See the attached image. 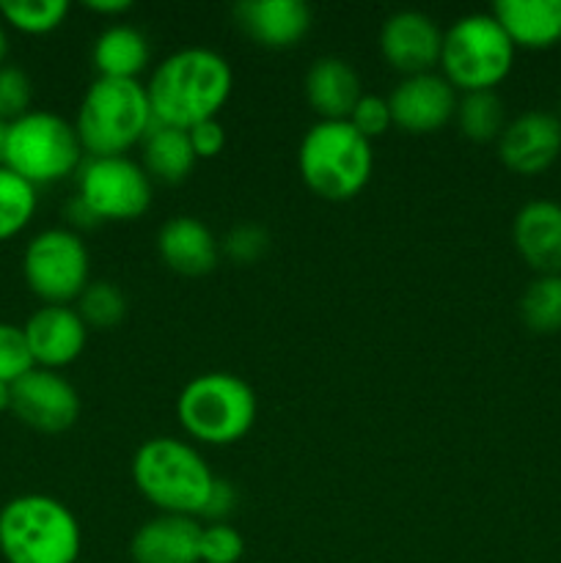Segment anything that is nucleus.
Returning a JSON list of instances; mask_svg holds the SVG:
<instances>
[{
  "instance_id": "1",
  "label": "nucleus",
  "mask_w": 561,
  "mask_h": 563,
  "mask_svg": "<svg viewBox=\"0 0 561 563\" xmlns=\"http://www.w3.org/2000/svg\"><path fill=\"white\" fill-rule=\"evenodd\" d=\"M234 91V71L220 53L209 47L176 49L148 77V104L157 124L193 130L218 119Z\"/></svg>"
},
{
  "instance_id": "2",
  "label": "nucleus",
  "mask_w": 561,
  "mask_h": 563,
  "mask_svg": "<svg viewBox=\"0 0 561 563\" xmlns=\"http://www.w3.org/2000/svg\"><path fill=\"white\" fill-rule=\"evenodd\" d=\"M132 482L160 515L201 517L215 473L193 443L179 438H148L132 456Z\"/></svg>"
},
{
  "instance_id": "3",
  "label": "nucleus",
  "mask_w": 561,
  "mask_h": 563,
  "mask_svg": "<svg viewBox=\"0 0 561 563\" xmlns=\"http://www.w3.org/2000/svg\"><path fill=\"white\" fill-rule=\"evenodd\" d=\"M82 531L64 500L16 495L0 509V555L6 563H77Z\"/></svg>"
},
{
  "instance_id": "4",
  "label": "nucleus",
  "mask_w": 561,
  "mask_h": 563,
  "mask_svg": "<svg viewBox=\"0 0 561 563\" xmlns=\"http://www.w3.org/2000/svg\"><path fill=\"white\" fill-rule=\"evenodd\" d=\"M72 124L86 157H127L154 124L146 86L141 80L97 77Z\"/></svg>"
},
{
  "instance_id": "5",
  "label": "nucleus",
  "mask_w": 561,
  "mask_h": 563,
  "mask_svg": "<svg viewBox=\"0 0 561 563\" xmlns=\"http://www.w3.org/2000/svg\"><path fill=\"white\" fill-rule=\"evenodd\" d=\"M297 170L314 196L350 201L372 181L374 148L350 121H317L297 148Z\"/></svg>"
},
{
  "instance_id": "6",
  "label": "nucleus",
  "mask_w": 561,
  "mask_h": 563,
  "mask_svg": "<svg viewBox=\"0 0 561 563\" xmlns=\"http://www.w3.org/2000/svg\"><path fill=\"white\" fill-rule=\"evenodd\" d=\"M258 416L251 385L229 372L193 377L176 399V418L190 440L226 449L245 438Z\"/></svg>"
},
{
  "instance_id": "7",
  "label": "nucleus",
  "mask_w": 561,
  "mask_h": 563,
  "mask_svg": "<svg viewBox=\"0 0 561 563\" xmlns=\"http://www.w3.org/2000/svg\"><path fill=\"white\" fill-rule=\"evenodd\" d=\"M82 159L86 152L75 124L53 110H31L22 119L6 124L0 165L31 181L36 190L75 176Z\"/></svg>"
},
{
  "instance_id": "8",
  "label": "nucleus",
  "mask_w": 561,
  "mask_h": 563,
  "mask_svg": "<svg viewBox=\"0 0 561 563\" xmlns=\"http://www.w3.org/2000/svg\"><path fill=\"white\" fill-rule=\"evenodd\" d=\"M517 47L493 14H465L443 31L440 69L457 93L495 91L515 66Z\"/></svg>"
},
{
  "instance_id": "9",
  "label": "nucleus",
  "mask_w": 561,
  "mask_h": 563,
  "mask_svg": "<svg viewBox=\"0 0 561 563\" xmlns=\"http://www.w3.org/2000/svg\"><path fill=\"white\" fill-rule=\"evenodd\" d=\"M22 278L44 306H72L91 284V253L82 234L53 225L28 240L22 251Z\"/></svg>"
},
{
  "instance_id": "10",
  "label": "nucleus",
  "mask_w": 561,
  "mask_h": 563,
  "mask_svg": "<svg viewBox=\"0 0 561 563\" xmlns=\"http://www.w3.org/2000/svg\"><path fill=\"white\" fill-rule=\"evenodd\" d=\"M77 179V198L91 207L99 220H138L148 212L154 181L138 159L130 157H86Z\"/></svg>"
},
{
  "instance_id": "11",
  "label": "nucleus",
  "mask_w": 561,
  "mask_h": 563,
  "mask_svg": "<svg viewBox=\"0 0 561 563\" xmlns=\"http://www.w3.org/2000/svg\"><path fill=\"white\" fill-rule=\"evenodd\" d=\"M80 407L77 388L58 372L33 368L11 385V412L36 432H66L80 418Z\"/></svg>"
},
{
  "instance_id": "12",
  "label": "nucleus",
  "mask_w": 561,
  "mask_h": 563,
  "mask_svg": "<svg viewBox=\"0 0 561 563\" xmlns=\"http://www.w3.org/2000/svg\"><path fill=\"white\" fill-rule=\"evenodd\" d=\"M440 49L443 31L424 11H396L380 27V55L402 77L435 71V66H440Z\"/></svg>"
},
{
  "instance_id": "13",
  "label": "nucleus",
  "mask_w": 561,
  "mask_h": 563,
  "mask_svg": "<svg viewBox=\"0 0 561 563\" xmlns=\"http://www.w3.org/2000/svg\"><path fill=\"white\" fill-rule=\"evenodd\" d=\"M457 102L460 97L454 86L438 71L402 77L388 97L394 126L407 135H432L443 130L449 121H454Z\"/></svg>"
},
{
  "instance_id": "14",
  "label": "nucleus",
  "mask_w": 561,
  "mask_h": 563,
  "mask_svg": "<svg viewBox=\"0 0 561 563\" xmlns=\"http://www.w3.org/2000/svg\"><path fill=\"white\" fill-rule=\"evenodd\" d=\"M498 157L517 176L544 174L561 157V119L548 110H528L512 119L498 137Z\"/></svg>"
},
{
  "instance_id": "15",
  "label": "nucleus",
  "mask_w": 561,
  "mask_h": 563,
  "mask_svg": "<svg viewBox=\"0 0 561 563\" xmlns=\"http://www.w3.org/2000/svg\"><path fill=\"white\" fill-rule=\"evenodd\" d=\"M36 368L61 372L86 352L88 328L72 306H42L22 324Z\"/></svg>"
},
{
  "instance_id": "16",
  "label": "nucleus",
  "mask_w": 561,
  "mask_h": 563,
  "mask_svg": "<svg viewBox=\"0 0 561 563\" xmlns=\"http://www.w3.org/2000/svg\"><path fill=\"white\" fill-rule=\"evenodd\" d=\"M237 25L264 49H292L311 31V9L300 0H242L234 5Z\"/></svg>"
},
{
  "instance_id": "17",
  "label": "nucleus",
  "mask_w": 561,
  "mask_h": 563,
  "mask_svg": "<svg viewBox=\"0 0 561 563\" xmlns=\"http://www.w3.org/2000/svg\"><path fill=\"white\" fill-rule=\"evenodd\" d=\"M512 242L537 275L561 273V203L537 198L520 207L512 223Z\"/></svg>"
},
{
  "instance_id": "18",
  "label": "nucleus",
  "mask_w": 561,
  "mask_h": 563,
  "mask_svg": "<svg viewBox=\"0 0 561 563\" xmlns=\"http://www.w3.org/2000/svg\"><path fill=\"white\" fill-rule=\"evenodd\" d=\"M157 253L170 273L198 278L218 267L220 242L204 220L179 214L160 229Z\"/></svg>"
},
{
  "instance_id": "19",
  "label": "nucleus",
  "mask_w": 561,
  "mask_h": 563,
  "mask_svg": "<svg viewBox=\"0 0 561 563\" xmlns=\"http://www.w3.org/2000/svg\"><path fill=\"white\" fill-rule=\"evenodd\" d=\"M201 522L196 517L157 515L143 522L130 542L135 563H201Z\"/></svg>"
},
{
  "instance_id": "20",
  "label": "nucleus",
  "mask_w": 561,
  "mask_h": 563,
  "mask_svg": "<svg viewBox=\"0 0 561 563\" xmlns=\"http://www.w3.org/2000/svg\"><path fill=\"white\" fill-rule=\"evenodd\" d=\"M302 91L319 121H346L363 97L358 71L336 55H324L308 66Z\"/></svg>"
},
{
  "instance_id": "21",
  "label": "nucleus",
  "mask_w": 561,
  "mask_h": 563,
  "mask_svg": "<svg viewBox=\"0 0 561 563\" xmlns=\"http://www.w3.org/2000/svg\"><path fill=\"white\" fill-rule=\"evenodd\" d=\"M490 14L515 47L550 49L561 42V0H498Z\"/></svg>"
},
{
  "instance_id": "22",
  "label": "nucleus",
  "mask_w": 561,
  "mask_h": 563,
  "mask_svg": "<svg viewBox=\"0 0 561 563\" xmlns=\"http://www.w3.org/2000/svg\"><path fill=\"white\" fill-rule=\"evenodd\" d=\"M152 60L148 38L127 22L105 27L91 47V64L105 80H141Z\"/></svg>"
},
{
  "instance_id": "23",
  "label": "nucleus",
  "mask_w": 561,
  "mask_h": 563,
  "mask_svg": "<svg viewBox=\"0 0 561 563\" xmlns=\"http://www.w3.org/2000/svg\"><path fill=\"white\" fill-rule=\"evenodd\" d=\"M138 148H141L138 163L143 165L148 179L160 181V185H182L198 163L190 135L185 130H176V126L157 124V121Z\"/></svg>"
},
{
  "instance_id": "24",
  "label": "nucleus",
  "mask_w": 561,
  "mask_h": 563,
  "mask_svg": "<svg viewBox=\"0 0 561 563\" xmlns=\"http://www.w3.org/2000/svg\"><path fill=\"white\" fill-rule=\"evenodd\" d=\"M457 124L460 132L473 143H498L501 132L506 130V108L504 99L495 91L462 93L457 102Z\"/></svg>"
},
{
  "instance_id": "25",
  "label": "nucleus",
  "mask_w": 561,
  "mask_h": 563,
  "mask_svg": "<svg viewBox=\"0 0 561 563\" xmlns=\"http://www.w3.org/2000/svg\"><path fill=\"white\" fill-rule=\"evenodd\" d=\"M520 319L531 333H561V273L537 275L520 297Z\"/></svg>"
},
{
  "instance_id": "26",
  "label": "nucleus",
  "mask_w": 561,
  "mask_h": 563,
  "mask_svg": "<svg viewBox=\"0 0 561 563\" xmlns=\"http://www.w3.org/2000/svg\"><path fill=\"white\" fill-rule=\"evenodd\" d=\"M38 209V190L0 165V242L20 236Z\"/></svg>"
},
{
  "instance_id": "27",
  "label": "nucleus",
  "mask_w": 561,
  "mask_h": 563,
  "mask_svg": "<svg viewBox=\"0 0 561 563\" xmlns=\"http://www.w3.org/2000/svg\"><path fill=\"white\" fill-rule=\"evenodd\" d=\"M69 16L66 0H0V20L25 36H47Z\"/></svg>"
},
{
  "instance_id": "28",
  "label": "nucleus",
  "mask_w": 561,
  "mask_h": 563,
  "mask_svg": "<svg viewBox=\"0 0 561 563\" xmlns=\"http://www.w3.org/2000/svg\"><path fill=\"white\" fill-rule=\"evenodd\" d=\"M88 330H113L127 319V297L110 280H91L75 302Z\"/></svg>"
},
{
  "instance_id": "29",
  "label": "nucleus",
  "mask_w": 561,
  "mask_h": 563,
  "mask_svg": "<svg viewBox=\"0 0 561 563\" xmlns=\"http://www.w3.org/2000/svg\"><path fill=\"white\" fill-rule=\"evenodd\" d=\"M33 104V82L22 66L3 64L0 66V121L11 124V121L22 119L31 113Z\"/></svg>"
},
{
  "instance_id": "30",
  "label": "nucleus",
  "mask_w": 561,
  "mask_h": 563,
  "mask_svg": "<svg viewBox=\"0 0 561 563\" xmlns=\"http://www.w3.org/2000/svg\"><path fill=\"white\" fill-rule=\"evenodd\" d=\"M33 368H36V363L28 350L25 330L20 324L0 322V383L14 385Z\"/></svg>"
},
{
  "instance_id": "31",
  "label": "nucleus",
  "mask_w": 561,
  "mask_h": 563,
  "mask_svg": "<svg viewBox=\"0 0 561 563\" xmlns=\"http://www.w3.org/2000/svg\"><path fill=\"white\" fill-rule=\"evenodd\" d=\"M245 553L240 531L229 522H209L201 526V542H198V559L201 563H237Z\"/></svg>"
},
{
  "instance_id": "32",
  "label": "nucleus",
  "mask_w": 561,
  "mask_h": 563,
  "mask_svg": "<svg viewBox=\"0 0 561 563\" xmlns=\"http://www.w3.org/2000/svg\"><path fill=\"white\" fill-rule=\"evenodd\" d=\"M267 231L256 223L234 225V229L223 236V242H220V253H223L226 258H231L234 264H242V267H245V264H256L258 258L267 253Z\"/></svg>"
},
{
  "instance_id": "33",
  "label": "nucleus",
  "mask_w": 561,
  "mask_h": 563,
  "mask_svg": "<svg viewBox=\"0 0 561 563\" xmlns=\"http://www.w3.org/2000/svg\"><path fill=\"white\" fill-rule=\"evenodd\" d=\"M352 126L361 132L366 141H374V137H383L385 132L394 126V115H391L388 97H377V93H363L361 102L355 104L350 119Z\"/></svg>"
},
{
  "instance_id": "34",
  "label": "nucleus",
  "mask_w": 561,
  "mask_h": 563,
  "mask_svg": "<svg viewBox=\"0 0 561 563\" xmlns=\"http://www.w3.org/2000/svg\"><path fill=\"white\" fill-rule=\"evenodd\" d=\"M187 135H190L193 152L198 159H212L226 148V126L218 119L201 121L193 130H187Z\"/></svg>"
},
{
  "instance_id": "35",
  "label": "nucleus",
  "mask_w": 561,
  "mask_h": 563,
  "mask_svg": "<svg viewBox=\"0 0 561 563\" xmlns=\"http://www.w3.org/2000/svg\"><path fill=\"white\" fill-rule=\"evenodd\" d=\"M237 500H240V495H237L234 484L226 482V478H215L201 517H207L209 522H226V517L237 509Z\"/></svg>"
},
{
  "instance_id": "36",
  "label": "nucleus",
  "mask_w": 561,
  "mask_h": 563,
  "mask_svg": "<svg viewBox=\"0 0 561 563\" xmlns=\"http://www.w3.org/2000/svg\"><path fill=\"white\" fill-rule=\"evenodd\" d=\"M64 214H66V229H72V231H77V234H80V231H91V229H97L99 223H102V220L97 218V214L91 212V207H88L86 201H82V198H72L69 203H66V209H64Z\"/></svg>"
},
{
  "instance_id": "37",
  "label": "nucleus",
  "mask_w": 561,
  "mask_h": 563,
  "mask_svg": "<svg viewBox=\"0 0 561 563\" xmlns=\"http://www.w3.org/2000/svg\"><path fill=\"white\" fill-rule=\"evenodd\" d=\"M86 9L105 16V20H110V16L127 14V11L132 9V3L130 0H91V3H86Z\"/></svg>"
},
{
  "instance_id": "38",
  "label": "nucleus",
  "mask_w": 561,
  "mask_h": 563,
  "mask_svg": "<svg viewBox=\"0 0 561 563\" xmlns=\"http://www.w3.org/2000/svg\"><path fill=\"white\" fill-rule=\"evenodd\" d=\"M6 55H9V31H6L3 20H0V66L6 64Z\"/></svg>"
},
{
  "instance_id": "39",
  "label": "nucleus",
  "mask_w": 561,
  "mask_h": 563,
  "mask_svg": "<svg viewBox=\"0 0 561 563\" xmlns=\"http://www.w3.org/2000/svg\"><path fill=\"white\" fill-rule=\"evenodd\" d=\"M11 410V385L0 383V412Z\"/></svg>"
},
{
  "instance_id": "40",
  "label": "nucleus",
  "mask_w": 561,
  "mask_h": 563,
  "mask_svg": "<svg viewBox=\"0 0 561 563\" xmlns=\"http://www.w3.org/2000/svg\"><path fill=\"white\" fill-rule=\"evenodd\" d=\"M3 137H6V124L0 121V154H3Z\"/></svg>"
},
{
  "instance_id": "41",
  "label": "nucleus",
  "mask_w": 561,
  "mask_h": 563,
  "mask_svg": "<svg viewBox=\"0 0 561 563\" xmlns=\"http://www.w3.org/2000/svg\"><path fill=\"white\" fill-rule=\"evenodd\" d=\"M559 119H561V102H559Z\"/></svg>"
}]
</instances>
